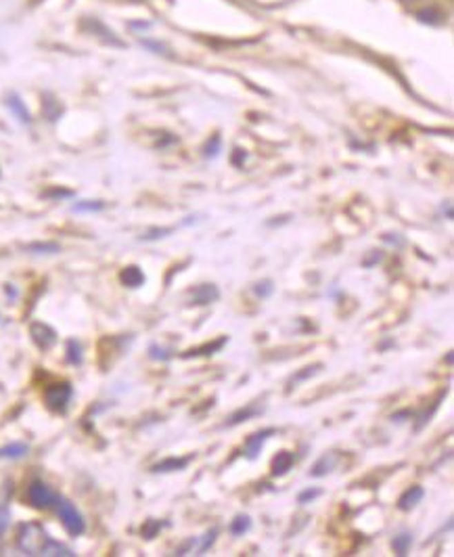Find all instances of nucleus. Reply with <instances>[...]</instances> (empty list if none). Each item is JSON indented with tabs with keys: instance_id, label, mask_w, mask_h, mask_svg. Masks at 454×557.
<instances>
[{
	"instance_id": "obj_26",
	"label": "nucleus",
	"mask_w": 454,
	"mask_h": 557,
	"mask_svg": "<svg viewBox=\"0 0 454 557\" xmlns=\"http://www.w3.org/2000/svg\"><path fill=\"white\" fill-rule=\"evenodd\" d=\"M216 534H218V530L216 528H212L208 534H206V538H204V543H201V547H199V555H204L212 545H214V540H216Z\"/></svg>"
},
{
	"instance_id": "obj_8",
	"label": "nucleus",
	"mask_w": 454,
	"mask_h": 557,
	"mask_svg": "<svg viewBox=\"0 0 454 557\" xmlns=\"http://www.w3.org/2000/svg\"><path fill=\"white\" fill-rule=\"evenodd\" d=\"M193 461V457H180V459H176V457H170V459H166V461H159V463H155L153 465V471L155 473H166V471H180V469H184L188 463Z\"/></svg>"
},
{
	"instance_id": "obj_7",
	"label": "nucleus",
	"mask_w": 454,
	"mask_h": 557,
	"mask_svg": "<svg viewBox=\"0 0 454 557\" xmlns=\"http://www.w3.org/2000/svg\"><path fill=\"white\" fill-rule=\"evenodd\" d=\"M423 497H425V490L421 486H411L402 494V497L398 499V509L400 511H411V509H415L423 501Z\"/></svg>"
},
{
	"instance_id": "obj_16",
	"label": "nucleus",
	"mask_w": 454,
	"mask_h": 557,
	"mask_svg": "<svg viewBox=\"0 0 454 557\" xmlns=\"http://www.w3.org/2000/svg\"><path fill=\"white\" fill-rule=\"evenodd\" d=\"M42 555H61V557H72V555H76L70 547H65V545H61V543H57V540H48L46 543V547H44V551H42Z\"/></svg>"
},
{
	"instance_id": "obj_30",
	"label": "nucleus",
	"mask_w": 454,
	"mask_h": 557,
	"mask_svg": "<svg viewBox=\"0 0 454 557\" xmlns=\"http://www.w3.org/2000/svg\"><path fill=\"white\" fill-rule=\"evenodd\" d=\"M149 350H151V358H161V360H168V358H170V354H164V352H166L164 348L151 346Z\"/></svg>"
},
{
	"instance_id": "obj_6",
	"label": "nucleus",
	"mask_w": 454,
	"mask_h": 557,
	"mask_svg": "<svg viewBox=\"0 0 454 557\" xmlns=\"http://www.w3.org/2000/svg\"><path fill=\"white\" fill-rule=\"evenodd\" d=\"M270 434H275V429H273V427L257 431V434H251V436L247 438V442H245V457L251 459V461L257 459L259 451H262V447H264V442L268 440Z\"/></svg>"
},
{
	"instance_id": "obj_25",
	"label": "nucleus",
	"mask_w": 454,
	"mask_h": 557,
	"mask_svg": "<svg viewBox=\"0 0 454 557\" xmlns=\"http://www.w3.org/2000/svg\"><path fill=\"white\" fill-rule=\"evenodd\" d=\"M220 145H222L220 135H216V137L212 139V143H208V147H206V155H208V157H216L218 151H220Z\"/></svg>"
},
{
	"instance_id": "obj_18",
	"label": "nucleus",
	"mask_w": 454,
	"mask_h": 557,
	"mask_svg": "<svg viewBox=\"0 0 454 557\" xmlns=\"http://www.w3.org/2000/svg\"><path fill=\"white\" fill-rule=\"evenodd\" d=\"M394 551L398 553V555H406L408 553V549H411V545H413V536L408 534V532H402V534H398V536H394Z\"/></svg>"
},
{
	"instance_id": "obj_12",
	"label": "nucleus",
	"mask_w": 454,
	"mask_h": 557,
	"mask_svg": "<svg viewBox=\"0 0 454 557\" xmlns=\"http://www.w3.org/2000/svg\"><path fill=\"white\" fill-rule=\"evenodd\" d=\"M218 289L216 285H199L193 289V302L195 304H210L214 300H218Z\"/></svg>"
},
{
	"instance_id": "obj_21",
	"label": "nucleus",
	"mask_w": 454,
	"mask_h": 557,
	"mask_svg": "<svg viewBox=\"0 0 454 557\" xmlns=\"http://www.w3.org/2000/svg\"><path fill=\"white\" fill-rule=\"evenodd\" d=\"M68 358L74 364H80V360H82V348H80V344L76 340L68 342Z\"/></svg>"
},
{
	"instance_id": "obj_19",
	"label": "nucleus",
	"mask_w": 454,
	"mask_h": 557,
	"mask_svg": "<svg viewBox=\"0 0 454 557\" xmlns=\"http://www.w3.org/2000/svg\"><path fill=\"white\" fill-rule=\"evenodd\" d=\"M26 250L32 252V254H57L61 247L57 243H32V245L26 247Z\"/></svg>"
},
{
	"instance_id": "obj_2",
	"label": "nucleus",
	"mask_w": 454,
	"mask_h": 557,
	"mask_svg": "<svg viewBox=\"0 0 454 557\" xmlns=\"http://www.w3.org/2000/svg\"><path fill=\"white\" fill-rule=\"evenodd\" d=\"M55 507H57V516H59L63 528L68 530L72 536H80V534L86 530V522H84L82 514L76 509L74 503L65 501V499H59V501L55 503Z\"/></svg>"
},
{
	"instance_id": "obj_29",
	"label": "nucleus",
	"mask_w": 454,
	"mask_h": 557,
	"mask_svg": "<svg viewBox=\"0 0 454 557\" xmlns=\"http://www.w3.org/2000/svg\"><path fill=\"white\" fill-rule=\"evenodd\" d=\"M7 528H9V511L5 507H0V534H5Z\"/></svg>"
},
{
	"instance_id": "obj_10",
	"label": "nucleus",
	"mask_w": 454,
	"mask_h": 557,
	"mask_svg": "<svg viewBox=\"0 0 454 557\" xmlns=\"http://www.w3.org/2000/svg\"><path fill=\"white\" fill-rule=\"evenodd\" d=\"M335 463H337V455H333V453L322 455V457L314 463L310 476H312V478H322V476H327V473L335 467Z\"/></svg>"
},
{
	"instance_id": "obj_22",
	"label": "nucleus",
	"mask_w": 454,
	"mask_h": 557,
	"mask_svg": "<svg viewBox=\"0 0 454 557\" xmlns=\"http://www.w3.org/2000/svg\"><path fill=\"white\" fill-rule=\"evenodd\" d=\"M253 291H255V295H259V297H268L273 291H275V285H273V281H259V283H255L253 285Z\"/></svg>"
},
{
	"instance_id": "obj_20",
	"label": "nucleus",
	"mask_w": 454,
	"mask_h": 557,
	"mask_svg": "<svg viewBox=\"0 0 454 557\" xmlns=\"http://www.w3.org/2000/svg\"><path fill=\"white\" fill-rule=\"evenodd\" d=\"M251 528V520H249V516H237L235 520H233V524H230V532L235 534V536H241L243 532H247Z\"/></svg>"
},
{
	"instance_id": "obj_15",
	"label": "nucleus",
	"mask_w": 454,
	"mask_h": 557,
	"mask_svg": "<svg viewBox=\"0 0 454 557\" xmlns=\"http://www.w3.org/2000/svg\"><path fill=\"white\" fill-rule=\"evenodd\" d=\"M224 344H226V338H220V340H216V342H212V344H206V346H201V348H195V350L184 352V354H182V358H193V356H208V354H214V352H218V350H220Z\"/></svg>"
},
{
	"instance_id": "obj_27",
	"label": "nucleus",
	"mask_w": 454,
	"mask_h": 557,
	"mask_svg": "<svg viewBox=\"0 0 454 557\" xmlns=\"http://www.w3.org/2000/svg\"><path fill=\"white\" fill-rule=\"evenodd\" d=\"M161 528V524L159 522H155V520H149L147 524H145V528H143V534L147 536V538H153L155 536V532Z\"/></svg>"
},
{
	"instance_id": "obj_23",
	"label": "nucleus",
	"mask_w": 454,
	"mask_h": 557,
	"mask_svg": "<svg viewBox=\"0 0 454 557\" xmlns=\"http://www.w3.org/2000/svg\"><path fill=\"white\" fill-rule=\"evenodd\" d=\"M322 494V490L320 488H308V490H304V492H299V497H297V503H302V505H306V503H312L314 499H318Z\"/></svg>"
},
{
	"instance_id": "obj_17",
	"label": "nucleus",
	"mask_w": 454,
	"mask_h": 557,
	"mask_svg": "<svg viewBox=\"0 0 454 557\" xmlns=\"http://www.w3.org/2000/svg\"><path fill=\"white\" fill-rule=\"evenodd\" d=\"M7 105L13 109V113H15L23 124H30V111L26 109V105L21 103V99H17V97H9Z\"/></svg>"
},
{
	"instance_id": "obj_4",
	"label": "nucleus",
	"mask_w": 454,
	"mask_h": 557,
	"mask_svg": "<svg viewBox=\"0 0 454 557\" xmlns=\"http://www.w3.org/2000/svg\"><path fill=\"white\" fill-rule=\"evenodd\" d=\"M72 394H74V390H72L70 384H52L44 392L46 407L57 411V413H63L65 409H68L70 400H72Z\"/></svg>"
},
{
	"instance_id": "obj_1",
	"label": "nucleus",
	"mask_w": 454,
	"mask_h": 557,
	"mask_svg": "<svg viewBox=\"0 0 454 557\" xmlns=\"http://www.w3.org/2000/svg\"><path fill=\"white\" fill-rule=\"evenodd\" d=\"M48 534L44 532V528L40 524H23L19 528V549L26 551L28 555H42L46 543H48Z\"/></svg>"
},
{
	"instance_id": "obj_28",
	"label": "nucleus",
	"mask_w": 454,
	"mask_h": 557,
	"mask_svg": "<svg viewBox=\"0 0 454 557\" xmlns=\"http://www.w3.org/2000/svg\"><path fill=\"white\" fill-rule=\"evenodd\" d=\"M170 233H172V228H155V231H151L149 235H145L143 239H145V241H153V239L166 237V235H170Z\"/></svg>"
},
{
	"instance_id": "obj_11",
	"label": "nucleus",
	"mask_w": 454,
	"mask_h": 557,
	"mask_svg": "<svg viewBox=\"0 0 454 557\" xmlns=\"http://www.w3.org/2000/svg\"><path fill=\"white\" fill-rule=\"evenodd\" d=\"M293 467V453L289 451H281L277 453V457L273 459V476H285L289 469Z\"/></svg>"
},
{
	"instance_id": "obj_13",
	"label": "nucleus",
	"mask_w": 454,
	"mask_h": 557,
	"mask_svg": "<svg viewBox=\"0 0 454 557\" xmlns=\"http://www.w3.org/2000/svg\"><path fill=\"white\" fill-rule=\"evenodd\" d=\"M259 413H262V409H257V407L249 404V407H245V409H241V411L233 413V415L228 417V421H226L224 425H226V427L239 425V423H243V421H249L251 417H255V415H259Z\"/></svg>"
},
{
	"instance_id": "obj_5",
	"label": "nucleus",
	"mask_w": 454,
	"mask_h": 557,
	"mask_svg": "<svg viewBox=\"0 0 454 557\" xmlns=\"http://www.w3.org/2000/svg\"><path fill=\"white\" fill-rule=\"evenodd\" d=\"M30 333H32V340L36 342V346L42 348V350L52 348L55 342H57V333H55V329H50V327L44 325V323H34V325L30 327Z\"/></svg>"
},
{
	"instance_id": "obj_9",
	"label": "nucleus",
	"mask_w": 454,
	"mask_h": 557,
	"mask_svg": "<svg viewBox=\"0 0 454 557\" xmlns=\"http://www.w3.org/2000/svg\"><path fill=\"white\" fill-rule=\"evenodd\" d=\"M119 281L126 287H141L145 283V275H143V271L139 266H126L119 273Z\"/></svg>"
},
{
	"instance_id": "obj_14",
	"label": "nucleus",
	"mask_w": 454,
	"mask_h": 557,
	"mask_svg": "<svg viewBox=\"0 0 454 557\" xmlns=\"http://www.w3.org/2000/svg\"><path fill=\"white\" fill-rule=\"evenodd\" d=\"M30 453V447L26 442H11L0 449V459H21Z\"/></svg>"
},
{
	"instance_id": "obj_3",
	"label": "nucleus",
	"mask_w": 454,
	"mask_h": 557,
	"mask_svg": "<svg viewBox=\"0 0 454 557\" xmlns=\"http://www.w3.org/2000/svg\"><path fill=\"white\" fill-rule=\"evenodd\" d=\"M28 501H30V505L36 507V509H48V507H52V505L59 501V497H57V494H55L44 482L36 480V482H32L30 488H28Z\"/></svg>"
},
{
	"instance_id": "obj_24",
	"label": "nucleus",
	"mask_w": 454,
	"mask_h": 557,
	"mask_svg": "<svg viewBox=\"0 0 454 557\" xmlns=\"http://www.w3.org/2000/svg\"><path fill=\"white\" fill-rule=\"evenodd\" d=\"M99 210H103L101 202H82L74 206V212H99Z\"/></svg>"
}]
</instances>
